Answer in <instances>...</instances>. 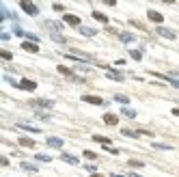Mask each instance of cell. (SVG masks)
<instances>
[{"mask_svg":"<svg viewBox=\"0 0 179 177\" xmlns=\"http://www.w3.org/2000/svg\"><path fill=\"white\" fill-rule=\"evenodd\" d=\"M67 58H80V61H87V63H97L91 54H87V52H80V50H69Z\"/></svg>","mask_w":179,"mask_h":177,"instance_id":"6da1fadb","label":"cell"},{"mask_svg":"<svg viewBox=\"0 0 179 177\" xmlns=\"http://www.w3.org/2000/svg\"><path fill=\"white\" fill-rule=\"evenodd\" d=\"M20 7H22V11H26L28 15H37V13H39V7L33 4V2H28V0H22Z\"/></svg>","mask_w":179,"mask_h":177,"instance_id":"7a4b0ae2","label":"cell"},{"mask_svg":"<svg viewBox=\"0 0 179 177\" xmlns=\"http://www.w3.org/2000/svg\"><path fill=\"white\" fill-rule=\"evenodd\" d=\"M17 88H20V91H35V88H37V82H35V80H28V78H22V80L17 82Z\"/></svg>","mask_w":179,"mask_h":177,"instance_id":"3957f363","label":"cell"},{"mask_svg":"<svg viewBox=\"0 0 179 177\" xmlns=\"http://www.w3.org/2000/svg\"><path fill=\"white\" fill-rule=\"evenodd\" d=\"M158 35L160 37H166V39H177V33L173 28H166V26H158Z\"/></svg>","mask_w":179,"mask_h":177,"instance_id":"277c9868","label":"cell"},{"mask_svg":"<svg viewBox=\"0 0 179 177\" xmlns=\"http://www.w3.org/2000/svg\"><path fill=\"white\" fill-rule=\"evenodd\" d=\"M82 102H87V104H95V106H106V102H104L101 97H97V95H82Z\"/></svg>","mask_w":179,"mask_h":177,"instance_id":"5b68a950","label":"cell"},{"mask_svg":"<svg viewBox=\"0 0 179 177\" xmlns=\"http://www.w3.org/2000/svg\"><path fill=\"white\" fill-rule=\"evenodd\" d=\"M63 22H65L67 26H78V28H80V17H78V15H71V13H67V15L63 17Z\"/></svg>","mask_w":179,"mask_h":177,"instance_id":"8992f818","label":"cell"},{"mask_svg":"<svg viewBox=\"0 0 179 177\" xmlns=\"http://www.w3.org/2000/svg\"><path fill=\"white\" fill-rule=\"evenodd\" d=\"M33 106H37V108H50V110H52V108H54V102H52V99H35Z\"/></svg>","mask_w":179,"mask_h":177,"instance_id":"52a82bcc","label":"cell"},{"mask_svg":"<svg viewBox=\"0 0 179 177\" xmlns=\"http://www.w3.org/2000/svg\"><path fill=\"white\" fill-rule=\"evenodd\" d=\"M106 76H108L110 80H117V82H123V80H125V76H123V74H119L117 69H108V71H106Z\"/></svg>","mask_w":179,"mask_h":177,"instance_id":"ba28073f","label":"cell"},{"mask_svg":"<svg viewBox=\"0 0 179 177\" xmlns=\"http://www.w3.org/2000/svg\"><path fill=\"white\" fill-rule=\"evenodd\" d=\"M47 147L63 149V138H58V136H50V138H47Z\"/></svg>","mask_w":179,"mask_h":177,"instance_id":"9c48e42d","label":"cell"},{"mask_svg":"<svg viewBox=\"0 0 179 177\" xmlns=\"http://www.w3.org/2000/svg\"><path fill=\"white\" fill-rule=\"evenodd\" d=\"M22 50H24V52H30V54H37V52H39V45L33 43V41H24V43H22Z\"/></svg>","mask_w":179,"mask_h":177,"instance_id":"30bf717a","label":"cell"},{"mask_svg":"<svg viewBox=\"0 0 179 177\" xmlns=\"http://www.w3.org/2000/svg\"><path fill=\"white\" fill-rule=\"evenodd\" d=\"M147 17L151 20V22H155V24H160V22H164V17H162V13H158V11H147Z\"/></svg>","mask_w":179,"mask_h":177,"instance_id":"8fae6325","label":"cell"},{"mask_svg":"<svg viewBox=\"0 0 179 177\" xmlns=\"http://www.w3.org/2000/svg\"><path fill=\"white\" fill-rule=\"evenodd\" d=\"M43 26L50 30V35H52V33H60V24H58V22H50V20H47V22H43Z\"/></svg>","mask_w":179,"mask_h":177,"instance_id":"7c38bea8","label":"cell"},{"mask_svg":"<svg viewBox=\"0 0 179 177\" xmlns=\"http://www.w3.org/2000/svg\"><path fill=\"white\" fill-rule=\"evenodd\" d=\"M104 123H108V125H117V123H119V117L112 115V112H106V115H104Z\"/></svg>","mask_w":179,"mask_h":177,"instance_id":"4fadbf2b","label":"cell"},{"mask_svg":"<svg viewBox=\"0 0 179 177\" xmlns=\"http://www.w3.org/2000/svg\"><path fill=\"white\" fill-rule=\"evenodd\" d=\"M93 140H95V143H99L101 147H110V143H112L108 136H99V134H95V136H93Z\"/></svg>","mask_w":179,"mask_h":177,"instance_id":"5bb4252c","label":"cell"},{"mask_svg":"<svg viewBox=\"0 0 179 177\" xmlns=\"http://www.w3.org/2000/svg\"><path fill=\"white\" fill-rule=\"evenodd\" d=\"M80 33H82L84 37H95V35H97V30H95L93 26H80Z\"/></svg>","mask_w":179,"mask_h":177,"instance_id":"9a60e30c","label":"cell"},{"mask_svg":"<svg viewBox=\"0 0 179 177\" xmlns=\"http://www.w3.org/2000/svg\"><path fill=\"white\" fill-rule=\"evenodd\" d=\"M60 160H63V162H67V164H78V158H76V156H71V153H63V156H60Z\"/></svg>","mask_w":179,"mask_h":177,"instance_id":"2e32d148","label":"cell"},{"mask_svg":"<svg viewBox=\"0 0 179 177\" xmlns=\"http://www.w3.org/2000/svg\"><path fill=\"white\" fill-rule=\"evenodd\" d=\"M121 115H123V117H128V119H134V117H136V110H134V108L123 106V108H121Z\"/></svg>","mask_w":179,"mask_h":177,"instance_id":"e0dca14e","label":"cell"},{"mask_svg":"<svg viewBox=\"0 0 179 177\" xmlns=\"http://www.w3.org/2000/svg\"><path fill=\"white\" fill-rule=\"evenodd\" d=\"M56 71H58V74H63V76H67V78H74V71H71L69 67H63V65H58V67H56Z\"/></svg>","mask_w":179,"mask_h":177,"instance_id":"ac0fdd59","label":"cell"},{"mask_svg":"<svg viewBox=\"0 0 179 177\" xmlns=\"http://www.w3.org/2000/svg\"><path fill=\"white\" fill-rule=\"evenodd\" d=\"M17 143H20L22 147H35V140H33V138H26V136H22Z\"/></svg>","mask_w":179,"mask_h":177,"instance_id":"d6986e66","label":"cell"},{"mask_svg":"<svg viewBox=\"0 0 179 177\" xmlns=\"http://www.w3.org/2000/svg\"><path fill=\"white\" fill-rule=\"evenodd\" d=\"M20 166H22L24 171H33V173H37V164H33V162H20Z\"/></svg>","mask_w":179,"mask_h":177,"instance_id":"ffe728a7","label":"cell"},{"mask_svg":"<svg viewBox=\"0 0 179 177\" xmlns=\"http://www.w3.org/2000/svg\"><path fill=\"white\" fill-rule=\"evenodd\" d=\"M119 37H121V41H123V43H132V41L136 39V37L132 35V33H121Z\"/></svg>","mask_w":179,"mask_h":177,"instance_id":"44dd1931","label":"cell"},{"mask_svg":"<svg viewBox=\"0 0 179 177\" xmlns=\"http://www.w3.org/2000/svg\"><path fill=\"white\" fill-rule=\"evenodd\" d=\"M17 128H22V130H28V132H35V134H39V132H41L39 128H35V125H28V123H20Z\"/></svg>","mask_w":179,"mask_h":177,"instance_id":"7402d4cb","label":"cell"},{"mask_svg":"<svg viewBox=\"0 0 179 177\" xmlns=\"http://www.w3.org/2000/svg\"><path fill=\"white\" fill-rule=\"evenodd\" d=\"M93 17H95V20H97V22H104V24H106V22H108V17H106V15H104V13H99V11H93Z\"/></svg>","mask_w":179,"mask_h":177,"instance_id":"603a6c76","label":"cell"},{"mask_svg":"<svg viewBox=\"0 0 179 177\" xmlns=\"http://www.w3.org/2000/svg\"><path fill=\"white\" fill-rule=\"evenodd\" d=\"M114 99H117L119 104H123V106L130 102V97H128V95H121V93H117V95H114Z\"/></svg>","mask_w":179,"mask_h":177,"instance_id":"cb8c5ba5","label":"cell"},{"mask_svg":"<svg viewBox=\"0 0 179 177\" xmlns=\"http://www.w3.org/2000/svg\"><path fill=\"white\" fill-rule=\"evenodd\" d=\"M52 39H54L56 43H65V41H67V39H65V37H63L60 33H52Z\"/></svg>","mask_w":179,"mask_h":177,"instance_id":"d4e9b609","label":"cell"},{"mask_svg":"<svg viewBox=\"0 0 179 177\" xmlns=\"http://www.w3.org/2000/svg\"><path fill=\"white\" fill-rule=\"evenodd\" d=\"M35 160H39V162H52V158H50V156H45V153H37V156H35Z\"/></svg>","mask_w":179,"mask_h":177,"instance_id":"484cf974","label":"cell"},{"mask_svg":"<svg viewBox=\"0 0 179 177\" xmlns=\"http://www.w3.org/2000/svg\"><path fill=\"white\" fill-rule=\"evenodd\" d=\"M121 134H123V136H132V138H136L140 132H134V130H128V128H123V130H121Z\"/></svg>","mask_w":179,"mask_h":177,"instance_id":"4316f807","label":"cell"},{"mask_svg":"<svg viewBox=\"0 0 179 177\" xmlns=\"http://www.w3.org/2000/svg\"><path fill=\"white\" fill-rule=\"evenodd\" d=\"M130 56H132L134 61H140V58H142V52H140V50H132V52H130Z\"/></svg>","mask_w":179,"mask_h":177,"instance_id":"83f0119b","label":"cell"},{"mask_svg":"<svg viewBox=\"0 0 179 177\" xmlns=\"http://www.w3.org/2000/svg\"><path fill=\"white\" fill-rule=\"evenodd\" d=\"M13 33H15L17 37H26V33H24V30H22V28H20L17 24H13Z\"/></svg>","mask_w":179,"mask_h":177,"instance_id":"f1b7e54d","label":"cell"},{"mask_svg":"<svg viewBox=\"0 0 179 177\" xmlns=\"http://www.w3.org/2000/svg\"><path fill=\"white\" fill-rule=\"evenodd\" d=\"M0 58H2V61H11V58H13V54H11V52H7V50H2V52H0Z\"/></svg>","mask_w":179,"mask_h":177,"instance_id":"f546056e","label":"cell"},{"mask_svg":"<svg viewBox=\"0 0 179 177\" xmlns=\"http://www.w3.org/2000/svg\"><path fill=\"white\" fill-rule=\"evenodd\" d=\"M153 147H155V149H166V151H168V149H173L171 145H164V143H153Z\"/></svg>","mask_w":179,"mask_h":177,"instance_id":"4dcf8cb0","label":"cell"},{"mask_svg":"<svg viewBox=\"0 0 179 177\" xmlns=\"http://www.w3.org/2000/svg\"><path fill=\"white\" fill-rule=\"evenodd\" d=\"M26 39H30L33 43H37V41H39V37H37V35H33V33H26Z\"/></svg>","mask_w":179,"mask_h":177,"instance_id":"1f68e13d","label":"cell"},{"mask_svg":"<svg viewBox=\"0 0 179 177\" xmlns=\"http://www.w3.org/2000/svg\"><path fill=\"white\" fill-rule=\"evenodd\" d=\"M52 7H54V11H65V4H60V2H54Z\"/></svg>","mask_w":179,"mask_h":177,"instance_id":"d6a6232c","label":"cell"},{"mask_svg":"<svg viewBox=\"0 0 179 177\" xmlns=\"http://www.w3.org/2000/svg\"><path fill=\"white\" fill-rule=\"evenodd\" d=\"M145 162L142 160H130V166H142Z\"/></svg>","mask_w":179,"mask_h":177,"instance_id":"836d02e7","label":"cell"},{"mask_svg":"<svg viewBox=\"0 0 179 177\" xmlns=\"http://www.w3.org/2000/svg\"><path fill=\"white\" fill-rule=\"evenodd\" d=\"M37 117H39V119H50V115H47V112H41V110H37Z\"/></svg>","mask_w":179,"mask_h":177,"instance_id":"e575fe53","label":"cell"},{"mask_svg":"<svg viewBox=\"0 0 179 177\" xmlns=\"http://www.w3.org/2000/svg\"><path fill=\"white\" fill-rule=\"evenodd\" d=\"M84 158H89V160H95V158H97V156H95V153H93V151H84Z\"/></svg>","mask_w":179,"mask_h":177,"instance_id":"d590c367","label":"cell"},{"mask_svg":"<svg viewBox=\"0 0 179 177\" xmlns=\"http://www.w3.org/2000/svg\"><path fill=\"white\" fill-rule=\"evenodd\" d=\"M9 39H11L9 33H2V35H0V41H9Z\"/></svg>","mask_w":179,"mask_h":177,"instance_id":"8d00e7d4","label":"cell"},{"mask_svg":"<svg viewBox=\"0 0 179 177\" xmlns=\"http://www.w3.org/2000/svg\"><path fill=\"white\" fill-rule=\"evenodd\" d=\"M173 115H177V117H179V108H173Z\"/></svg>","mask_w":179,"mask_h":177,"instance_id":"74e56055","label":"cell"},{"mask_svg":"<svg viewBox=\"0 0 179 177\" xmlns=\"http://www.w3.org/2000/svg\"><path fill=\"white\" fill-rule=\"evenodd\" d=\"M130 177H140V175H136V173H132V175H130Z\"/></svg>","mask_w":179,"mask_h":177,"instance_id":"f35d334b","label":"cell"},{"mask_svg":"<svg viewBox=\"0 0 179 177\" xmlns=\"http://www.w3.org/2000/svg\"><path fill=\"white\" fill-rule=\"evenodd\" d=\"M93 177H104V175H97V173H95V175H93Z\"/></svg>","mask_w":179,"mask_h":177,"instance_id":"ab89813d","label":"cell"},{"mask_svg":"<svg viewBox=\"0 0 179 177\" xmlns=\"http://www.w3.org/2000/svg\"><path fill=\"white\" fill-rule=\"evenodd\" d=\"M110 177H123V175H110Z\"/></svg>","mask_w":179,"mask_h":177,"instance_id":"60d3db41","label":"cell"}]
</instances>
